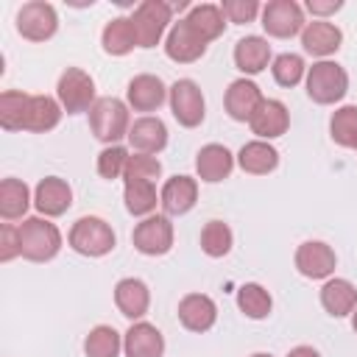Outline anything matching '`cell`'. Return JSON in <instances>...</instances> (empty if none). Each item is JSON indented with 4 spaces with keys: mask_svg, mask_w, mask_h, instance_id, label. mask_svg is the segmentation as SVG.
<instances>
[{
    "mask_svg": "<svg viewBox=\"0 0 357 357\" xmlns=\"http://www.w3.org/2000/svg\"><path fill=\"white\" fill-rule=\"evenodd\" d=\"M61 248V231L45 218H25L20 223V254L31 262H47Z\"/></svg>",
    "mask_w": 357,
    "mask_h": 357,
    "instance_id": "1",
    "label": "cell"
},
{
    "mask_svg": "<svg viewBox=\"0 0 357 357\" xmlns=\"http://www.w3.org/2000/svg\"><path fill=\"white\" fill-rule=\"evenodd\" d=\"M349 92V75L337 61H315L307 70V95L312 103L329 106L343 100V95Z\"/></svg>",
    "mask_w": 357,
    "mask_h": 357,
    "instance_id": "2",
    "label": "cell"
},
{
    "mask_svg": "<svg viewBox=\"0 0 357 357\" xmlns=\"http://www.w3.org/2000/svg\"><path fill=\"white\" fill-rule=\"evenodd\" d=\"M89 128L100 142L114 145L117 139L128 137V106L120 98H98L89 109Z\"/></svg>",
    "mask_w": 357,
    "mask_h": 357,
    "instance_id": "3",
    "label": "cell"
},
{
    "mask_svg": "<svg viewBox=\"0 0 357 357\" xmlns=\"http://www.w3.org/2000/svg\"><path fill=\"white\" fill-rule=\"evenodd\" d=\"M67 243L73 251L84 254V257H103L114 248V231L106 220L100 218H78L67 234Z\"/></svg>",
    "mask_w": 357,
    "mask_h": 357,
    "instance_id": "4",
    "label": "cell"
},
{
    "mask_svg": "<svg viewBox=\"0 0 357 357\" xmlns=\"http://www.w3.org/2000/svg\"><path fill=\"white\" fill-rule=\"evenodd\" d=\"M170 6L165 0H145L134 8L131 14V28L137 36V47H153L159 45V39L165 36L167 25H170Z\"/></svg>",
    "mask_w": 357,
    "mask_h": 357,
    "instance_id": "5",
    "label": "cell"
},
{
    "mask_svg": "<svg viewBox=\"0 0 357 357\" xmlns=\"http://www.w3.org/2000/svg\"><path fill=\"white\" fill-rule=\"evenodd\" d=\"M56 95H59V103L67 114H81V112H89L92 103L98 100L95 98V81L89 73H84L81 67H67L59 78V86H56Z\"/></svg>",
    "mask_w": 357,
    "mask_h": 357,
    "instance_id": "6",
    "label": "cell"
},
{
    "mask_svg": "<svg viewBox=\"0 0 357 357\" xmlns=\"http://www.w3.org/2000/svg\"><path fill=\"white\" fill-rule=\"evenodd\" d=\"M131 243L145 257H162L173 248V223L167 215H148L134 226Z\"/></svg>",
    "mask_w": 357,
    "mask_h": 357,
    "instance_id": "7",
    "label": "cell"
},
{
    "mask_svg": "<svg viewBox=\"0 0 357 357\" xmlns=\"http://www.w3.org/2000/svg\"><path fill=\"white\" fill-rule=\"evenodd\" d=\"M56 28H59L56 8L45 0H31L17 11V31L28 42H45L56 33Z\"/></svg>",
    "mask_w": 357,
    "mask_h": 357,
    "instance_id": "8",
    "label": "cell"
},
{
    "mask_svg": "<svg viewBox=\"0 0 357 357\" xmlns=\"http://www.w3.org/2000/svg\"><path fill=\"white\" fill-rule=\"evenodd\" d=\"M304 11L296 0H271L262 8V28L268 31V36L276 39H290L296 33L304 31Z\"/></svg>",
    "mask_w": 357,
    "mask_h": 357,
    "instance_id": "9",
    "label": "cell"
},
{
    "mask_svg": "<svg viewBox=\"0 0 357 357\" xmlns=\"http://www.w3.org/2000/svg\"><path fill=\"white\" fill-rule=\"evenodd\" d=\"M170 112H173V117H176L184 128L201 126V120H204V114H206V106H204V95H201V89H198L195 81L178 78V81L170 86Z\"/></svg>",
    "mask_w": 357,
    "mask_h": 357,
    "instance_id": "10",
    "label": "cell"
},
{
    "mask_svg": "<svg viewBox=\"0 0 357 357\" xmlns=\"http://www.w3.org/2000/svg\"><path fill=\"white\" fill-rule=\"evenodd\" d=\"M165 53L170 61H178V64H192L198 61L204 53H206V42L190 28L187 20H178L170 25L167 31V39H165Z\"/></svg>",
    "mask_w": 357,
    "mask_h": 357,
    "instance_id": "11",
    "label": "cell"
},
{
    "mask_svg": "<svg viewBox=\"0 0 357 357\" xmlns=\"http://www.w3.org/2000/svg\"><path fill=\"white\" fill-rule=\"evenodd\" d=\"M337 265L335 251L321 240H307L296 248V268L307 279H326Z\"/></svg>",
    "mask_w": 357,
    "mask_h": 357,
    "instance_id": "12",
    "label": "cell"
},
{
    "mask_svg": "<svg viewBox=\"0 0 357 357\" xmlns=\"http://www.w3.org/2000/svg\"><path fill=\"white\" fill-rule=\"evenodd\" d=\"M248 126H251V131H254L259 139L268 142V139H276V137H282V134L287 131V126H290V112H287V106H284L282 100L262 98V103H259L257 112L251 114Z\"/></svg>",
    "mask_w": 357,
    "mask_h": 357,
    "instance_id": "13",
    "label": "cell"
},
{
    "mask_svg": "<svg viewBox=\"0 0 357 357\" xmlns=\"http://www.w3.org/2000/svg\"><path fill=\"white\" fill-rule=\"evenodd\" d=\"M70 204H73V190H70V184H67L64 178H59V176L42 178V181L36 184V190H33V206H36L45 218H59V215H64V212L70 209Z\"/></svg>",
    "mask_w": 357,
    "mask_h": 357,
    "instance_id": "14",
    "label": "cell"
},
{
    "mask_svg": "<svg viewBox=\"0 0 357 357\" xmlns=\"http://www.w3.org/2000/svg\"><path fill=\"white\" fill-rule=\"evenodd\" d=\"M170 89H165L162 78L159 75H151V73H139L128 81V89H126V98H128V106L134 112H153L165 103Z\"/></svg>",
    "mask_w": 357,
    "mask_h": 357,
    "instance_id": "15",
    "label": "cell"
},
{
    "mask_svg": "<svg viewBox=\"0 0 357 357\" xmlns=\"http://www.w3.org/2000/svg\"><path fill=\"white\" fill-rule=\"evenodd\" d=\"M178 321L190 332H209L218 321V307L204 293H187L178 301Z\"/></svg>",
    "mask_w": 357,
    "mask_h": 357,
    "instance_id": "16",
    "label": "cell"
},
{
    "mask_svg": "<svg viewBox=\"0 0 357 357\" xmlns=\"http://www.w3.org/2000/svg\"><path fill=\"white\" fill-rule=\"evenodd\" d=\"M343 42V33L335 22H326V20H312L304 25L301 31V47L310 53V56H318L321 61L326 56H332Z\"/></svg>",
    "mask_w": 357,
    "mask_h": 357,
    "instance_id": "17",
    "label": "cell"
},
{
    "mask_svg": "<svg viewBox=\"0 0 357 357\" xmlns=\"http://www.w3.org/2000/svg\"><path fill=\"white\" fill-rule=\"evenodd\" d=\"M198 201V181L192 176H173L165 181L159 192V204L165 215H184L195 206Z\"/></svg>",
    "mask_w": 357,
    "mask_h": 357,
    "instance_id": "18",
    "label": "cell"
},
{
    "mask_svg": "<svg viewBox=\"0 0 357 357\" xmlns=\"http://www.w3.org/2000/svg\"><path fill=\"white\" fill-rule=\"evenodd\" d=\"M123 351H126V357H162L165 337L153 324L137 321L128 326V332L123 337Z\"/></svg>",
    "mask_w": 357,
    "mask_h": 357,
    "instance_id": "19",
    "label": "cell"
},
{
    "mask_svg": "<svg viewBox=\"0 0 357 357\" xmlns=\"http://www.w3.org/2000/svg\"><path fill=\"white\" fill-rule=\"evenodd\" d=\"M259 103H262V92H259V86H257L254 81H248V78L231 81L229 89H226V98H223V106H226L229 117H231V120H240V123L251 120V114L257 112Z\"/></svg>",
    "mask_w": 357,
    "mask_h": 357,
    "instance_id": "20",
    "label": "cell"
},
{
    "mask_svg": "<svg viewBox=\"0 0 357 357\" xmlns=\"http://www.w3.org/2000/svg\"><path fill=\"white\" fill-rule=\"evenodd\" d=\"M128 142L137 153H159L165 145H167V126L159 120V117H137L128 128Z\"/></svg>",
    "mask_w": 357,
    "mask_h": 357,
    "instance_id": "21",
    "label": "cell"
},
{
    "mask_svg": "<svg viewBox=\"0 0 357 357\" xmlns=\"http://www.w3.org/2000/svg\"><path fill=\"white\" fill-rule=\"evenodd\" d=\"M234 167V156L226 145H218V142H209L198 151L195 156V170H198V178L201 181H209V184H218L223 178H229Z\"/></svg>",
    "mask_w": 357,
    "mask_h": 357,
    "instance_id": "22",
    "label": "cell"
},
{
    "mask_svg": "<svg viewBox=\"0 0 357 357\" xmlns=\"http://www.w3.org/2000/svg\"><path fill=\"white\" fill-rule=\"evenodd\" d=\"M114 304H117L120 315H126L131 321L142 318L148 312V307H151V290H148V284L142 279H134V276L120 279L114 284Z\"/></svg>",
    "mask_w": 357,
    "mask_h": 357,
    "instance_id": "23",
    "label": "cell"
},
{
    "mask_svg": "<svg viewBox=\"0 0 357 357\" xmlns=\"http://www.w3.org/2000/svg\"><path fill=\"white\" fill-rule=\"evenodd\" d=\"M271 61V45L262 36H243L234 45V64L245 75H257L268 67Z\"/></svg>",
    "mask_w": 357,
    "mask_h": 357,
    "instance_id": "24",
    "label": "cell"
},
{
    "mask_svg": "<svg viewBox=\"0 0 357 357\" xmlns=\"http://www.w3.org/2000/svg\"><path fill=\"white\" fill-rule=\"evenodd\" d=\"M237 165H240L245 173H251V176H265V173L276 170V165H279V151H276L271 142H265V139H251V142H245V145L240 148Z\"/></svg>",
    "mask_w": 357,
    "mask_h": 357,
    "instance_id": "25",
    "label": "cell"
},
{
    "mask_svg": "<svg viewBox=\"0 0 357 357\" xmlns=\"http://www.w3.org/2000/svg\"><path fill=\"white\" fill-rule=\"evenodd\" d=\"M321 304L332 318H343L357 307V287L349 279H329L321 287Z\"/></svg>",
    "mask_w": 357,
    "mask_h": 357,
    "instance_id": "26",
    "label": "cell"
},
{
    "mask_svg": "<svg viewBox=\"0 0 357 357\" xmlns=\"http://www.w3.org/2000/svg\"><path fill=\"white\" fill-rule=\"evenodd\" d=\"M184 20L190 22V28H192L206 45H209L212 39H218V36L223 33V28H226V17H223L220 6H215V3H198V6H192Z\"/></svg>",
    "mask_w": 357,
    "mask_h": 357,
    "instance_id": "27",
    "label": "cell"
},
{
    "mask_svg": "<svg viewBox=\"0 0 357 357\" xmlns=\"http://www.w3.org/2000/svg\"><path fill=\"white\" fill-rule=\"evenodd\" d=\"M61 103L50 95H31V106H28V123H25V131H33V134H45L50 128L59 126L61 120Z\"/></svg>",
    "mask_w": 357,
    "mask_h": 357,
    "instance_id": "28",
    "label": "cell"
},
{
    "mask_svg": "<svg viewBox=\"0 0 357 357\" xmlns=\"http://www.w3.org/2000/svg\"><path fill=\"white\" fill-rule=\"evenodd\" d=\"M100 42H103V50L109 56H126L137 47V36H134V28H131V17H114L106 22L103 33H100Z\"/></svg>",
    "mask_w": 357,
    "mask_h": 357,
    "instance_id": "29",
    "label": "cell"
},
{
    "mask_svg": "<svg viewBox=\"0 0 357 357\" xmlns=\"http://www.w3.org/2000/svg\"><path fill=\"white\" fill-rule=\"evenodd\" d=\"M28 106L31 95L20 89H6L0 95V126L6 131H22L28 123Z\"/></svg>",
    "mask_w": 357,
    "mask_h": 357,
    "instance_id": "30",
    "label": "cell"
},
{
    "mask_svg": "<svg viewBox=\"0 0 357 357\" xmlns=\"http://www.w3.org/2000/svg\"><path fill=\"white\" fill-rule=\"evenodd\" d=\"M31 206V192L28 184L20 178H3L0 184V215L3 220H17L28 212Z\"/></svg>",
    "mask_w": 357,
    "mask_h": 357,
    "instance_id": "31",
    "label": "cell"
},
{
    "mask_svg": "<svg viewBox=\"0 0 357 357\" xmlns=\"http://www.w3.org/2000/svg\"><path fill=\"white\" fill-rule=\"evenodd\" d=\"M123 198H126V209L137 218H148L159 204L153 181H126Z\"/></svg>",
    "mask_w": 357,
    "mask_h": 357,
    "instance_id": "32",
    "label": "cell"
},
{
    "mask_svg": "<svg viewBox=\"0 0 357 357\" xmlns=\"http://www.w3.org/2000/svg\"><path fill=\"white\" fill-rule=\"evenodd\" d=\"M120 349H123L120 332H117L114 326H106V324L95 326V329L86 335V340H84L86 357H117Z\"/></svg>",
    "mask_w": 357,
    "mask_h": 357,
    "instance_id": "33",
    "label": "cell"
},
{
    "mask_svg": "<svg viewBox=\"0 0 357 357\" xmlns=\"http://www.w3.org/2000/svg\"><path fill=\"white\" fill-rule=\"evenodd\" d=\"M237 307H240L248 318L259 321V318H265V315L271 312L273 298H271V293H268L262 284L248 282V284H243V287L237 290Z\"/></svg>",
    "mask_w": 357,
    "mask_h": 357,
    "instance_id": "34",
    "label": "cell"
},
{
    "mask_svg": "<svg viewBox=\"0 0 357 357\" xmlns=\"http://www.w3.org/2000/svg\"><path fill=\"white\" fill-rule=\"evenodd\" d=\"M231 243H234V234L223 220H209L201 229V251L206 257H215V259L226 257L231 251Z\"/></svg>",
    "mask_w": 357,
    "mask_h": 357,
    "instance_id": "35",
    "label": "cell"
},
{
    "mask_svg": "<svg viewBox=\"0 0 357 357\" xmlns=\"http://www.w3.org/2000/svg\"><path fill=\"white\" fill-rule=\"evenodd\" d=\"M329 134L340 148H357V106H340L329 120Z\"/></svg>",
    "mask_w": 357,
    "mask_h": 357,
    "instance_id": "36",
    "label": "cell"
},
{
    "mask_svg": "<svg viewBox=\"0 0 357 357\" xmlns=\"http://www.w3.org/2000/svg\"><path fill=\"white\" fill-rule=\"evenodd\" d=\"M271 73H273V81L279 86H296L307 75V67H304V59L298 53H279L271 64Z\"/></svg>",
    "mask_w": 357,
    "mask_h": 357,
    "instance_id": "37",
    "label": "cell"
},
{
    "mask_svg": "<svg viewBox=\"0 0 357 357\" xmlns=\"http://www.w3.org/2000/svg\"><path fill=\"white\" fill-rule=\"evenodd\" d=\"M162 176V162L151 153H131L123 178L126 181H156Z\"/></svg>",
    "mask_w": 357,
    "mask_h": 357,
    "instance_id": "38",
    "label": "cell"
},
{
    "mask_svg": "<svg viewBox=\"0 0 357 357\" xmlns=\"http://www.w3.org/2000/svg\"><path fill=\"white\" fill-rule=\"evenodd\" d=\"M128 151L123 145H106L100 153H98V173L100 178H120L126 173V165H128Z\"/></svg>",
    "mask_w": 357,
    "mask_h": 357,
    "instance_id": "39",
    "label": "cell"
},
{
    "mask_svg": "<svg viewBox=\"0 0 357 357\" xmlns=\"http://www.w3.org/2000/svg\"><path fill=\"white\" fill-rule=\"evenodd\" d=\"M220 11L229 22H251L259 14V3L257 0H223Z\"/></svg>",
    "mask_w": 357,
    "mask_h": 357,
    "instance_id": "40",
    "label": "cell"
},
{
    "mask_svg": "<svg viewBox=\"0 0 357 357\" xmlns=\"http://www.w3.org/2000/svg\"><path fill=\"white\" fill-rule=\"evenodd\" d=\"M17 254H20V226L3 223L0 226V259L11 262Z\"/></svg>",
    "mask_w": 357,
    "mask_h": 357,
    "instance_id": "41",
    "label": "cell"
},
{
    "mask_svg": "<svg viewBox=\"0 0 357 357\" xmlns=\"http://www.w3.org/2000/svg\"><path fill=\"white\" fill-rule=\"evenodd\" d=\"M343 8V0H307V11L315 17H326Z\"/></svg>",
    "mask_w": 357,
    "mask_h": 357,
    "instance_id": "42",
    "label": "cell"
},
{
    "mask_svg": "<svg viewBox=\"0 0 357 357\" xmlns=\"http://www.w3.org/2000/svg\"><path fill=\"white\" fill-rule=\"evenodd\" d=\"M287 357H321V354L312 346H296V349L287 351Z\"/></svg>",
    "mask_w": 357,
    "mask_h": 357,
    "instance_id": "43",
    "label": "cell"
},
{
    "mask_svg": "<svg viewBox=\"0 0 357 357\" xmlns=\"http://www.w3.org/2000/svg\"><path fill=\"white\" fill-rule=\"evenodd\" d=\"M351 329L357 332V307H354V312H351Z\"/></svg>",
    "mask_w": 357,
    "mask_h": 357,
    "instance_id": "44",
    "label": "cell"
},
{
    "mask_svg": "<svg viewBox=\"0 0 357 357\" xmlns=\"http://www.w3.org/2000/svg\"><path fill=\"white\" fill-rule=\"evenodd\" d=\"M251 357H273V354H265V351H257V354H251Z\"/></svg>",
    "mask_w": 357,
    "mask_h": 357,
    "instance_id": "45",
    "label": "cell"
}]
</instances>
